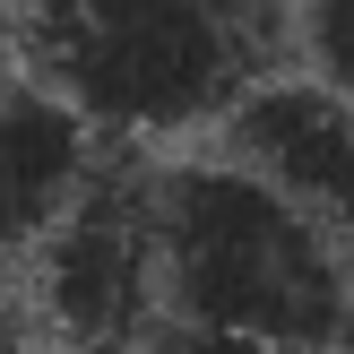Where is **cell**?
I'll return each instance as SVG.
<instances>
[{"label": "cell", "instance_id": "cell-1", "mask_svg": "<svg viewBox=\"0 0 354 354\" xmlns=\"http://www.w3.org/2000/svg\"><path fill=\"white\" fill-rule=\"evenodd\" d=\"M26 78L113 147L216 130L294 52V0H9Z\"/></svg>", "mask_w": 354, "mask_h": 354}, {"label": "cell", "instance_id": "cell-2", "mask_svg": "<svg viewBox=\"0 0 354 354\" xmlns=\"http://www.w3.org/2000/svg\"><path fill=\"white\" fill-rule=\"evenodd\" d=\"M156 277L165 320L337 354L354 337V242L242 173L234 156L156 165Z\"/></svg>", "mask_w": 354, "mask_h": 354}, {"label": "cell", "instance_id": "cell-3", "mask_svg": "<svg viewBox=\"0 0 354 354\" xmlns=\"http://www.w3.org/2000/svg\"><path fill=\"white\" fill-rule=\"evenodd\" d=\"M156 165L104 156L86 199L26 251V294L44 354H147L165 328V277H156Z\"/></svg>", "mask_w": 354, "mask_h": 354}, {"label": "cell", "instance_id": "cell-4", "mask_svg": "<svg viewBox=\"0 0 354 354\" xmlns=\"http://www.w3.org/2000/svg\"><path fill=\"white\" fill-rule=\"evenodd\" d=\"M216 156H234L242 173H259L303 216H320L328 234L354 242V104L337 86H320L311 69L303 78H259L216 121Z\"/></svg>", "mask_w": 354, "mask_h": 354}, {"label": "cell", "instance_id": "cell-5", "mask_svg": "<svg viewBox=\"0 0 354 354\" xmlns=\"http://www.w3.org/2000/svg\"><path fill=\"white\" fill-rule=\"evenodd\" d=\"M104 156H113V138H95L52 86L0 78V259H26L86 199Z\"/></svg>", "mask_w": 354, "mask_h": 354}, {"label": "cell", "instance_id": "cell-6", "mask_svg": "<svg viewBox=\"0 0 354 354\" xmlns=\"http://www.w3.org/2000/svg\"><path fill=\"white\" fill-rule=\"evenodd\" d=\"M294 52L320 86L354 104V0H294Z\"/></svg>", "mask_w": 354, "mask_h": 354}, {"label": "cell", "instance_id": "cell-7", "mask_svg": "<svg viewBox=\"0 0 354 354\" xmlns=\"http://www.w3.org/2000/svg\"><path fill=\"white\" fill-rule=\"evenodd\" d=\"M147 354H294V346H259V337H225V328H190V320H165L147 337Z\"/></svg>", "mask_w": 354, "mask_h": 354}, {"label": "cell", "instance_id": "cell-8", "mask_svg": "<svg viewBox=\"0 0 354 354\" xmlns=\"http://www.w3.org/2000/svg\"><path fill=\"white\" fill-rule=\"evenodd\" d=\"M9 61H17V9L0 0V78H9Z\"/></svg>", "mask_w": 354, "mask_h": 354}]
</instances>
